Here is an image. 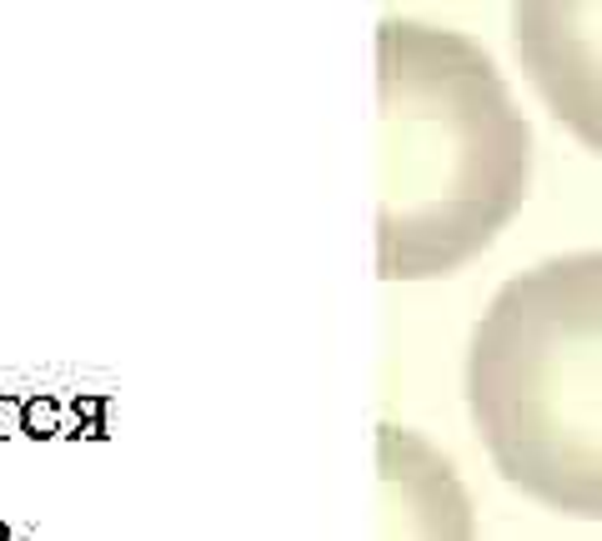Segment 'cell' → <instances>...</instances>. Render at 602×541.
Listing matches in <instances>:
<instances>
[{
	"label": "cell",
	"instance_id": "7a4b0ae2",
	"mask_svg": "<svg viewBox=\"0 0 602 541\" xmlns=\"http://www.w3.org/2000/svg\"><path fill=\"white\" fill-rule=\"evenodd\" d=\"M467 406L523 496L602 521V251L537 261L487 301L467 347Z\"/></svg>",
	"mask_w": 602,
	"mask_h": 541
},
{
	"label": "cell",
	"instance_id": "277c9868",
	"mask_svg": "<svg viewBox=\"0 0 602 541\" xmlns=\"http://www.w3.org/2000/svg\"><path fill=\"white\" fill-rule=\"evenodd\" d=\"M377 541H477L467 487L427 437L377 426Z\"/></svg>",
	"mask_w": 602,
	"mask_h": 541
},
{
	"label": "cell",
	"instance_id": "6da1fadb",
	"mask_svg": "<svg viewBox=\"0 0 602 541\" xmlns=\"http://www.w3.org/2000/svg\"><path fill=\"white\" fill-rule=\"evenodd\" d=\"M532 130L492 55L427 21L377 26V276L437 281L507 231Z\"/></svg>",
	"mask_w": 602,
	"mask_h": 541
},
{
	"label": "cell",
	"instance_id": "3957f363",
	"mask_svg": "<svg viewBox=\"0 0 602 541\" xmlns=\"http://www.w3.org/2000/svg\"><path fill=\"white\" fill-rule=\"evenodd\" d=\"M512 46L542 105L602 155V0H512Z\"/></svg>",
	"mask_w": 602,
	"mask_h": 541
}]
</instances>
